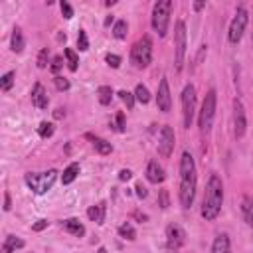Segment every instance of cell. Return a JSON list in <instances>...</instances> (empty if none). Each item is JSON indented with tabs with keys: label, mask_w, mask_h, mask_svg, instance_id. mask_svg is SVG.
Wrapping results in <instances>:
<instances>
[{
	"label": "cell",
	"mask_w": 253,
	"mask_h": 253,
	"mask_svg": "<svg viewBox=\"0 0 253 253\" xmlns=\"http://www.w3.org/2000/svg\"><path fill=\"white\" fill-rule=\"evenodd\" d=\"M196 186H198L196 162H194V156L188 150H184L180 158V190H178V198L184 210L192 208L196 198Z\"/></svg>",
	"instance_id": "cell-1"
},
{
	"label": "cell",
	"mask_w": 253,
	"mask_h": 253,
	"mask_svg": "<svg viewBox=\"0 0 253 253\" xmlns=\"http://www.w3.org/2000/svg\"><path fill=\"white\" fill-rule=\"evenodd\" d=\"M53 125L51 123H47V121H43V123H40V126H38V134L42 136V138H49L51 134H53Z\"/></svg>",
	"instance_id": "cell-31"
},
{
	"label": "cell",
	"mask_w": 253,
	"mask_h": 253,
	"mask_svg": "<svg viewBox=\"0 0 253 253\" xmlns=\"http://www.w3.org/2000/svg\"><path fill=\"white\" fill-rule=\"evenodd\" d=\"M77 47H79V51H87L89 49V40H87L85 30H79V34H77Z\"/></svg>",
	"instance_id": "cell-32"
},
{
	"label": "cell",
	"mask_w": 253,
	"mask_h": 253,
	"mask_svg": "<svg viewBox=\"0 0 253 253\" xmlns=\"http://www.w3.org/2000/svg\"><path fill=\"white\" fill-rule=\"evenodd\" d=\"M156 107L162 113H168L172 109V97H170V87L168 79H160L158 83V93H156Z\"/></svg>",
	"instance_id": "cell-13"
},
{
	"label": "cell",
	"mask_w": 253,
	"mask_h": 253,
	"mask_svg": "<svg viewBox=\"0 0 253 253\" xmlns=\"http://www.w3.org/2000/svg\"><path fill=\"white\" fill-rule=\"evenodd\" d=\"M132 217L138 219V221H146L148 219V215L146 213H140V211H132Z\"/></svg>",
	"instance_id": "cell-44"
},
{
	"label": "cell",
	"mask_w": 253,
	"mask_h": 253,
	"mask_svg": "<svg viewBox=\"0 0 253 253\" xmlns=\"http://www.w3.org/2000/svg\"><path fill=\"white\" fill-rule=\"evenodd\" d=\"M247 22H249L247 10H245L243 6H239V8L235 10V16H233V20H231V24H229V30H227V40H229L231 43H239V40L243 38L245 28H247Z\"/></svg>",
	"instance_id": "cell-8"
},
{
	"label": "cell",
	"mask_w": 253,
	"mask_h": 253,
	"mask_svg": "<svg viewBox=\"0 0 253 253\" xmlns=\"http://www.w3.org/2000/svg\"><path fill=\"white\" fill-rule=\"evenodd\" d=\"M105 61H107L113 69H117V67L121 65V57H119L117 53H107V55H105Z\"/></svg>",
	"instance_id": "cell-36"
},
{
	"label": "cell",
	"mask_w": 253,
	"mask_h": 253,
	"mask_svg": "<svg viewBox=\"0 0 253 253\" xmlns=\"http://www.w3.org/2000/svg\"><path fill=\"white\" fill-rule=\"evenodd\" d=\"M115 130L117 132H123L125 130V115H123V111L117 113V126H115Z\"/></svg>",
	"instance_id": "cell-39"
},
{
	"label": "cell",
	"mask_w": 253,
	"mask_h": 253,
	"mask_svg": "<svg viewBox=\"0 0 253 253\" xmlns=\"http://www.w3.org/2000/svg\"><path fill=\"white\" fill-rule=\"evenodd\" d=\"M119 235L123 237V239H128V241H134L136 239V229L132 227V223H123V225H119Z\"/></svg>",
	"instance_id": "cell-24"
},
{
	"label": "cell",
	"mask_w": 253,
	"mask_h": 253,
	"mask_svg": "<svg viewBox=\"0 0 253 253\" xmlns=\"http://www.w3.org/2000/svg\"><path fill=\"white\" fill-rule=\"evenodd\" d=\"M223 206V182L217 174H211L208 184H206V192H204V200H202V217L206 221H213Z\"/></svg>",
	"instance_id": "cell-2"
},
{
	"label": "cell",
	"mask_w": 253,
	"mask_h": 253,
	"mask_svg": "<svg viewBox=\"0 0 253 253\" xmlns=\"http://www.w3.org/2000/svg\"><path fill=\"white\" fill-rule=\"evenodd\" d=\"M170 12H172V2H170V0H158V2L152 6V18H150V24H152L154 32H156L160 38H164L166 32H168Z\"/></svg>",
	"instance_id": "cell-4"
},
{
	"label": "cell",
	"mask_w": 253,
	"mask_h": 253,
	"mask_svg": "<svg viewBox=\"0 0 253 253\" xmlns=\"http://www.w3.org/2000/svg\"><path fill=\"white\" fill-rule=\"evenodd\" d=\"M126 32H128V24L125 20H117L115 26H113V36L117 40H125L126 38Z\"/></svg>",
	"instance_id": "cell-25"
},
{
	"label": "cell",
	"mask_w": 253,
	"mask_h": 253,
	"mask_svg": "<svg viewBox=\"0 0 253 253\" xmlns=\"http://www.w3.org/2000/svg\"><path fill=\"white\" fill-rule=\"evenodd\" d=\"M134 99H136L138 103H142V105H146V103L150 101V93H148V89H146V85H142V83H138V85L134 87Z\"/></svg>",
	"instance_id": "cell-27"
},
{
	"label": "cell",
	"mask_w": 253,
	"mask_h": 253,
	"mask_svg": "<svg viewBox=\"0 0 253 253\" xmlns=\"http://www.w3.org/2000/svg\"><path fill=\"white\" fill-rule=\"evenodd\" d=\"M247 130V115H245V107L241 103V99H233V134L235 138H241Z\"/></svg>",
	"instance_id": "cell-11"
},
{
	"label": "cell",
	"mask_w": 253,
	"mask_h": 253,
	"mask_svg": "<svg viewBox=\"0 0 253 253\" xmlns=\"http://www.w3.org/2000/svg\"><path fill=\"white\" fill-rule=\"evenodd\" d=\"M26 245V241L22 237H16V235H8L2 243V253H14L16 249H22Z\"/></svg>",
	"instance_id": "cell-21"
},
{
	"label": "cell",
	"mask_w": 253,
	"mask_h": 253,
	"mask_svg": "<svg viewBox=\"0 0 253 253\" xmlns=\"http://www.w3.org/2000/svg\"><path fill=\"white\" fill-rule=\"evenodd\" d=\"M53 117H55V119H63V117H65V109H61V107L55 109V111H53Z\"/></svg>",
	"instance_id": "cell-45"
},
{
	"label": "cell",
	"mask_w": 253,
	"mask_h": 253,
	"mask_svg": "<svg viewBox=\"0 0 253 253\" xmlns=\"http://www.w3.org/2000/svg\"><path fill=\"white\" fill-rule=\"evenodd\" d=\"M105 215H107V204L105 202H99L97 206H91L87 210V217L91 221H95L97 225H103L105 223Z\"/></svg>",
	"instance_id": "cell-16"
},
{
	"label": "cell",
	"mask_w": 253,
	"mask_h": 253,
	"mask_svg": "<svg viewBox=\"0 0 253 253\" xmlns=\"http://www.w3.org/2000/svg\"><path fill=\"white\" fill-rule=\"evenodd\" d=\"M53 83H55V87H57L59 91H67V89H69V81H67L65 77H61V75H55V77H53Z\"/></svg>",
	"instance_id": "cell-35"
},
{
	"label": "cell",
	"mask_w": 253,
	"mask_h": 253,
	"mask_svg": "<svg viewBox=\"0 0 253 253\" xmlns=\"http://www.w3.org/2000/svg\"><path fill=\"white\" fill-rule=\"evenodd\" d=\"M97 253H107V249H105V247H99V249H97Z\"/></svg>",
	"instance_id": "cell-48"
},
{
	"label": "cell",
	"mask_w": 253,
	"mask_h": 253,
	"mask_svg": "<svg viewBox=\"0 0 253 253\" xmlns=\"http://www.w3.org/2000/svg\"><path fill=\"white\" fill-rule=\"evenodd\" d=\"M211 253H231V241L227 233H217L211 243Z\"/></svg>",
	"instance_id": "cell-17"
},
{
	"label": "cell",
	"mask_w": 253,
	"mask_h": 253,
	"mask_svg": "<svg viewBox=\"0 0 253 253\" xmlns=\"http://www.w3.org/2000/svg\"><path fill=\"white\" fill-rule=\"evenodd\" d=\"M14 71H8V73H4L2 77H0V89L2 91H10L12 89V85H14Z\"/></svg>",
	"instance_id": "cell-29"
},
{
	"label": "cell",
	"mask_w": 253,
	"mask_h": 253,
	"mask_svg": "<svg viewBox=\"0 0 253 253\" xmlns=\"http://www.w3.org/2000/svg\"><path fill=\"white\" fill-rule=\"evenodd\" d=\"M119 97H121V101L126 105V109H128V111H132V107H134V101H136V99H134V93H128V91L121 89V91H119Z\"/></svg>",
	"instance_id": "cell-30"
},
{
	"label": "cell",
	"mask_w": 253,
	"mask_h": 253,
	"mask_svg": "<svg viewBox=\"0 0 253 253\" xmlns=\"http://www.w3.org/2000/svg\"><path fill=\"white\" fill-rule=\"evenodd\" d=\"M47 223H49L47 219H38V221L32 225V231H42V229H45V227H47Z\"/></svg>",
	"instance_id": "cell-40"
},
{
	"label": "cell",
	"mask_w": 253,
	"mask_h": 253,
	"mask_svg": "<svg viewBox=\"0 0 253 253\" xmlns=\"http://www.w3.org/2000/svg\"><path fill=\"white\" fill-rule=\"evenodd\" d=\"M63 67V57L61 55H55L53 59H51V65H49V69H51V73H55L57 75V71Z\"/></svg>",
	"instance_id": "cell-37"
},
{
	"label": "cell",
	"mask_w": 253,
	"mask_h": 253,
	"mask_svg": "<svg viewBox=\"0 0 253 253\" xmlns=\"http://www.w3.org/2000/svg\"><path fill=\"white\" fill-rule=\"evenodd\" d=\"M111 22H113V16H107V18H105V26H109Z\"/></svg>",
	"instance_id": "cell-47"
},
{
	"label": "cell",
	"mask_w": 253,
	"mask_h": 253,
	"mask_svg": "<svg viewBox=\"0 0 253 253\" xmlns=\"http://www.w3.org/2000/svg\"><path fill=\"white\" fill-rule=\"evenodd\" d=\"M241 215H243L245 223L249 227H253V198L251 196H243V200H241Z\"/></svg>",
	"instance_id": "cell-20"
},
{
	"label": "cell",
	"mask_w": 253,
	"mask_h": 253,
	"mask_svg": "<svg viewBox=\"0 0 253 253\" xmlns=\"http://www.w3.org/2000/svg\"><path fill=\"white\" fill-rule=\"evenodd\" d=\"M59 8H61V14H63L65 20H71L73 18V8H71L69 2H59Z\"/></svg>",
	"instance_id": "cell-34"
},
{
	"label": "cell",
	"mask_w": 253,
	"mask_h": 253,
	"mask_svg": "<svg viewBox=\"0 0 253 253\" xmlns=\"http://www.w3.org/2000/svg\"><path fill=\"white\" fill-rule=\"evenodd\" d=\"M130 178H132V172H130L128 168H123V170L119 172V180H121V182H126V180H130Z\"/></svg>",
	"instance_id": "cell-41"
},
{
	"label": "cell",
	"mask_w": 253,
	"mask_h": 253,
	"mask_svg": "<svg viewBox=\"0 0 253 253\" xmlns=\"http://www.w3.org/2000/svg\"><path fill=\"white\" fill-rule=\"evenodd\" d=\"M150 61H152V42L148 36H142L130 47V63L138 69H144L150 65Z\"/></svg>",
	"instance_id": "cell-5"
},
{
	"label": "cell",
	"mask_w": 253,
	"mask_h": 253,
	"mask_svg": "<svg viewBox=\"0 0 253 253\" xmlns=\"http://www.w3.org/2000/svg\"><path fill=\"white\" fill-rule=\"evenodd\" d=\"M184 57H186V24L178 20L174 26V65L178 71L184 65Z\"/></svg>",
	"instance_id": "cell-7"
},
{
	"label": "cell",
	"mask_w": 253,
	"mask_h": 253,
	"mask_svg": "<svg viewBox=\"0 0 253 253\" xmlns=\"http://www.w3.org/2000/svg\"><path fill=\"white\" fill-rule=\"evenodd\" d=\"M85 138H87V140H91V144L95 146V150H97L99 154H103V156H105V154H111V152H113V144H111V142H107L105 138H101V136H97V134H91V132H87V134H85Z\"/></svg>",
	"instance_id": "cell-18"
},
{
	"label": "cell",
	"mask_w": 253,
	"mask_h": 253,
	"mask_svg": "<svg viewBox=\"0 0 253 253\" xmlns=\"http://www.w3.org/2000/svg\"><path fill=\"white\" fill-rule=\"evenodd\" d=\"M77 176H79V164H77V162H71V164L63 170V174H61V184L67 186V184H71Z\"/></svg>",
	"instance_id": "cell-23"
},
{
	"label": "cell",
	"mask_w": 253,
	"mask_h": 253,
	"mask_svg": "<svg viewBox=\"0 0 253 253\" xmlns=\"http://www.w3.org/2000/svg\"><path fill=\"white\" fill-rule=\"evenodd\" d=\"M134 190H136V196H138V198H146V196H148V192H146V188L142 186V182H138V184L134 186Z\"/></svg>",
	"instance_id": "cell-42"
},
{
	"label": "cell",
	"mask_w": 253,
	"mask_h": 253,
	"mask_svg": "<svg viewBox=\"0 0 253 253\" xmlns=\"http://www.w3.org/2000/svg\"><path fill=\"white\" fill-rule=\"evenodd\" d=\"M174 144H176V134H174L172 126L164 125L160 134H158V154L162 158H170V154L174 150Z\"/></svg>",
	"instance_id": "cell-12"
},
{
	"label": "cell",
	"mask_w": 253,
	"mask_h": 253,
	"mask_svg": "<svg viewBox=\"0 0 253 253\" xmlns=\"http://www.w3.org/2000/svg\"><path fill=\"white\" fill-rule=\"evenodd\" d=\"M164 178H166L164 168H162L156 160H150V162L146 164V180H148L150 184H162Z\"/></svg>",
	"instance_id": "cell-15"
},
{
	"label": "cell",
	"mask_w": 253,
	"mask_h": 253,
	"mask_svg": "<svg viewBox=\"0 0 253 253\" xmlns=\"http://www.w3.org/2000/svg\"><path fill=\"white\" fill-rule=\"evenodd\" d=\"M97 95H99V103L101 105H111V99H113V89L109 85H101L97 89Z\"/></svg>",
	"instance_id": "cell-26"
},
{
	"label": "cell",
	"mask_w": 253,
	"mask_h": 253,
	"mask_svg": "<svg viewBox=\"0 0 253 253\" xmlns=\"http://www.w3.org/2000/svg\"><path fill=\"white\" fill-rule=\"evenodd\" d=\"M204 6H206V2H196V4H194V10H202Z\"/></svg>",
	"instance_id": "cell-46"
},
{
	"label": "cell",
	"mask_w": 253,
	"mask_h": 253,
	"mask_svg": "<svg viewBox=\"0 0 253 253\" xmlns=\"http://www.w3.org/2000/svg\"><path fill=\"white\" fill-rule=\"evenodd\" d=\"M186 243V231L178 223H170L166 227V247L170 251H180Z\"/></svg>",
	"instance_id": "cell-10"
},
{
	"label": "cell",
	"mask_w": 253,
	"mask_h": 253,
	"mask_svg": "<svg viewBox=\"0 0 253 253\" xmlns=\"http://www.w3.org/2000/svg\"><path fill=\"white\" fill-rule=\"evenodd\" d=\"M47 59H49V51H47V47H43V49L40 51V55H38V67H40V69L47 67Z\"/></svg>",
	"instance_id": "cell-33"
},
{
	"label": "cell",
	"mask_w": 253,
	"mask_h": 253,
	"mask_svg": "<svg viewBox=\"0 0 253 253\" xmlns=\"http://www.w3.org/2000/svg\"><path fill=\"white\" fill-rule=\"evenodd\" d=\"M24 45H26V42H24V34H22V30L16 26V28H14V32H12L10 47H12V51H14V53H20V51L24 49Z\"/></svg>",
	"instance_id": "cell-22"
},
{
	"label": "cell",
	"mask_w": 253,
	"mask_h": 253,
	"mask_svg": "<svg viewBox=\"0 0 253 253\" xmlns=\"http://www.w3.org/2000/svg\"><path fill=\"white\" fill-rule=\"evenodd\" d=\"M10 208H12V202H10V194L6 192L4 194V211H10Z\"/></svg>",
	"instance_id": "cell-43"
},
{
	"label": "cell",
	"mask_w": 253,
	"mask_h": 253,
	"mask_svg": "<svg viewBox=\"0 0 253 253\" xmlns=\"http://www.w3.org/2000/svg\"><path fill=\"white\" fill-rule=\"evenodd\" d=\"M61 225H63V229H65L67 233H71V235H75V237H83V235H85V225H83L77 217H69V219H65Z\"/></svg>",
	"instance_id": "cell-19"
},
{
	"label": "cell",
	"mask_w": 253,
	"mask_h": 253,
	"mask_svg": "<svg viewBox=\"0 0 253 253\" xmlns=\"http://www.w3.org/2000/svg\"><path fill=\"white\" fill-rule=\"evenodd\" d=\"M55 178H57V170H55V168H49V170H45V172H28V174L24 176V182H26V186H28L34 194L42 196V194H45V192L53 186Z\"/></svg>",
	"instance_id": "cell-3"
},
{
	"label": "cell",
	"mask_w": 253,
	"mask_h": 253,
	"mask_svg": "<svg viewBox=\"0 0 253 253\" xmlns=\"http://www.w3.org/2000/svg\"><path fill=\"white\" fill-rule=\"evenodd\" d=\"M215 101H217L215 89H210L202 101V109H200V117H198V125H200L202 132H210V128H211V123L215 117Z\"/></svg>",
	"instance_id": "cell-6"
},
{
	"label": "cell",
	"mask_w": 253,
	"mask_h": 253,
	"mask_svg": "<svg viewBox=\"0 0 253 253\" xmlns=\"http://www.w3.org/2000/svg\"><path fill=\"white\" fill-rule=\"evenodd\" d=\"M194 115H196V87L192 83H188L182 91V119H184L186 128L192 126Z\"/></svg>",
	"instance_id": "cell-9"
},
{
	"label": "cell",
	"mask_w": 253,
	"mask_h": 253,
	"mask_svg": "<svg viewBox=\"0 0 253 253\" xmlns=\"http://www.w3.org/2000/svg\"><path fill=\"white\" fill-rule=\"evenodd\" d=\"M32 105L36 109H47L49 105V97H47V91L42 83H36L34 89H32Z\"/></svg>",
	"instance_id": "cell-14"
},
{
	"label": "cell",
	"mask_w": 253,
	"mask_h": 253,
	"mask_svg": "<svg viewBox=\"0 0 253 253\" xmlns=\"http://www.w3.org/2000/svg\"><path fill=\"white\" fill-rule=\"evenodd\" d=\"M158 206H160L162 210H166V208L170 206V200H168V190H160V194H158Z\"/></svg>",
	"instance_id": "cell-38"
},
{
	"label": "cell",
	"mask_w": 253,
	"mask_h": 253,
	"mask_svg": "<svg viewBox=\"0 0 253 253\" xmlns=\"http://www.w3.org/2000/svg\"><path fill=\"white\" fill-rule=\"evenodd\" d=\"M65 57H67V67L71 69V71H77V67H79V57H77V53L71 49V47H65Z\"/></svg>",
	"instance_id": "cell-28"
}]
</instances>
